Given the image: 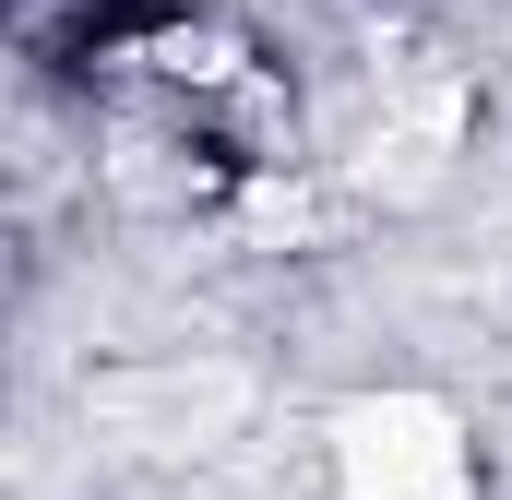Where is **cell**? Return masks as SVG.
<instances>
[{
  "label": "cell",
  "instance_id": "6da1fadb",
  "mask_svg": "<svg viewBox=\"0 0 512 500\" xmlns=\"http://www.w3.org/2000/svg\"><path fill=\"white\" fill-rule=\"evenodd\" d=\"M334 477H346V500H465L477 453L429 393H370L334 417Z\"/></svg>",
  "mask_w": 512,
  "mask_h": 500
}]
</instances>
